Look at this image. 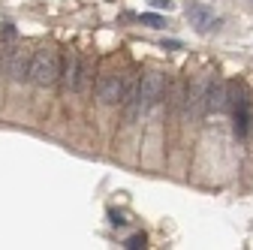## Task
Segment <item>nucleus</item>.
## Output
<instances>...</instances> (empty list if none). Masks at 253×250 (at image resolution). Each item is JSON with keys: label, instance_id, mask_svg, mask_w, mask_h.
Segmentation results:
<instances>
[{"label": "nucleus", "instance_id": "ddd939ff", "mask_svg": "<svg viewBox=\"0 0 253 250\" xmlns=\"http://www.w3.org/2000/svg\"><path fill=\"white\" fill-rule=\"evenodd\" d=\"M109 217H112V223H115V226H124V223H126V220H124V214H115V211H109Z\"/></svg>", "mask_w": 253, "mask_h": 250}, {"label": "nucleus", "instance_id": "0eeeda50", "mask_svg": "<svg viewBox=\"0 0 253 250\" xmlns=\"http://www.w3.org/2000/svg\"><path fill=\"white\" fill-rule=\"evenodd\" d=\"M226 93H229V82H223L220 76L208 79V87H205V112H223L226 109Z\"/></svg>", "mask_w": 253, "mask_h": 250}, {"label": "nucleus", "instance_id": "20e7f679", "mask_svg": "<svg viewBox=\"0 0 253 250\" xmlns=\"http://www.w3.org/2000/svg\"><path fill=\"white\" fill-rule=\"evenodd\" d=\"M97 103L121 106L124 103V73H103L97 82Z\"/></svg>", "mask_w": 253, "mask_h": 250}, {"label": "nucleus", "instance_id": "9b49d317", "mask_svg": "<svg viewBox=\"0 0 253 250\" xmlns=\"http://www.w3.org/2000/svg\"><path fill=\"white\" fill-rule=\"evenodd\" d=\"M145 244H148L145 235H130V238L124 241V247H130V250H139V247H145Z\"/></svg>", "mask_w": 253, "mask_h": 250}, {"label": "nucleus", "instance_id": "1a4fd4ad", "mask_svg": "<svg viewBox=\"0 0 253 250\" xmlns=\"http://www.w3.org/2000/svg\"><path fill=\"white\" fill-rule=\"evenodd\" d=\"M187 21L196 30H211L214 27V9L208 3H190L187 6Z\"/></svg>", "mask_w": 253, "mask_h": 250}, {"label": "nucleus", "instance_id": "7ed1b4c3", "mask_svg": "<svg viewBox=\"0 0 253 250\" xmlns=\"http://www.w3.org/2000/svg\"><path fill=\"white\" fill-rule=\"evenodd\" d=\"M63 64H60V54L57 48H40L34 51V67H30V82L37 87H54L60 82Z\"/></svg>", "mask_w": 253, "mask_h": 250}, {"label": "nucleus", "instance_id": "39448f33", "mask_svg": "<svg viewBox=\"0 0 253 250\" xmlns=\"http://www.w3.org/2000/svg\"><path fill=\"white\" fill-rule=\"evenodd\" d=\"M60 84L67 93H79L84 90V64H82V54L70 51L63 57V73H60Z\"/></svg>", "mask_w": 253, "mask_h": 250}, {"label": "nucleus", "instance_id": "6e6552de", "mask_svg": "<svg viewBox=\"0 0 253 250\" xmlns=\"http://www.w3.org/2000/svg\"><path fill=\"white\" fill-rule=\"evenodd\" d=\"M205 87H208V79H199L187 87V97H184V112L190 118H202L205 115Z\"/></svg>", "mask_w": 253, "mask_h": 250}, {"label": "nucleus", "instance_id": "9d476101", "mask_svg": "<svg viewBox=\"0 0 253 250\" xmlns=\"http://www.w3.org/2000/svg\"><path fill=\"white\" fill-rule=\"evenodd\" d=\"M142 18V24H148V27H166V21L160 18V15H151V12H145V15H139Z\"/></svg>", "mask_w": 253, "mask_h": 250}, {"label": "nucleus", "instance_id": "f8f14e48", "mask_svg": "<svg viewBox=\"0 0 253 250\" xmlns=\"http://www.w3.org/2000/svg\"><path fill=\"white\" fill-rule=\"evenodd\" d=\"M148 3H151V6H157V9H169V6H172L169 0H148Z\"/></svg>", "mask_w": 253, "mask_h": 250}, {"label": "nucleus", "instance_id": "423d86ee", "mask_svg": "<svg viewBox=\"0 0 253 250\" xmlns=\"http://www.w3.org/2000/svg\"><path fill=\"white\" fill-rule=\"evenodd\" d=\"M30 67H34V54L27 48H12L9 60H6V79L15 82V84L30 82Z\"/></svg>", "mask_w": 253, "mask_h": 250}, {"label": "nucleus", "instance_id": "f257e3e1", "mask_svg": "<svg viewBox=\"0 0 253 250\" xmlns=\"http://www.w3.org/2000/svg\"><path fill=\"white\" fill-rule=\"evenodd\" d=\"M163 93H166V76L163 73H145L142 82H139V93H136V100L133 106L126 109V115L130 118H142L145 112H151V106H157V100H163Z\"/></svg>", "mask_w": 253, "mask_h": 250}, {"label": "nucleus", "instance_id": "f03ea898", "mask_svg": "<svg viewBox=\"0 0 253 250\" xmlns=\"http://www.w3.org/2000/svg\"><path fill=\"white\" fill-rule=\"evenodd\" d=\"M226 109L232 112L238 139H244L247 130H250V124H253V103H250V93H247V84H244V82H229Z\"/></svg>", "mask_w": 253, "mask_h": 250}]
</instances>
